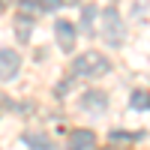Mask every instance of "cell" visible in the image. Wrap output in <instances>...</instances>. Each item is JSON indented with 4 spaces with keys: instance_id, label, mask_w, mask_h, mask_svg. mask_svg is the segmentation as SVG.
I'll list each match as a JSON object with an SVG mask.
<instances>
[{
    "instance_id": "1",
    "label": "cell",
    "mask_w": 150,
    "mask_h": 150,
    "mask_svg": "<svg viewBox=\"0 0 150 150\" xmlns=\"http://www.w3.org/2000/svg\"><path fill=\"white\" fill-rule=\"evenodd\" d=\"M111 69L108 57H102L99 51H84L72 60V72L81 75V78H96V75H105Z\"/></svg>"
},
{
    "instance_id": "2",
    "label": "cell",
    "mask_w": 150,
    "mask_h": 150,
    "mask_svg": "<svg viewBox=\"0 0 150 150\" xmlns=\"http://www.w3.org/2000/svg\"><path fill=\"white\" fill-rule=\"evenodd\" d=\"M99 18H102V39H105L108 45H120V42H123V36H126V27H123L120 12L108 6Z\"/></svg>"
},
{
    "instance_id": "3",
    "label": "cell",
    "mask_w": 150,
    "mask_h": 150,
    "mask_svg": "<svg viewBox=\"0 0 150 150\" xmlns=\"http://www.w3.org/2000/svg\"><path fill=\"white\" fill-rule=\"evenodd\" d=\"M18 69H21V57H18V51H12V48H0V81L15 78Z\"/></svg>"
},
{
    "instance_id": "4",
    "label": "cell",
    "mask_w": 150,
    "mask_h": 150,
    "mask_svg": "<svg viewBox=\"0 0 150 150\" xmlns=\"http://www.w3.org/2000/svg\"><path fill=\"white\" fill-rule=\"evenodd\" d=\"M81 108L84 111H90V114H102V111L108 108V96L102 90H87L81 96Z\"/></svg>"
},
{
    "instance_id": "5",
    "label": "cell",
    "mask_w": 150,
    "mask_h": 150,
    "mask_svg": "<svg viewBox=\"0 0 150 150\" xmlns=\"http://www.w3.org/2000/svg\"><path fill=\"white\" fill-rule=\"evenodd\" d=\"M75 24H69V21H57L54 24V33H57V42H60V48L63 51H72L75 48Z\"/></svg>"
},
{
    "instance_id": "6",
    "label": "cell",
    "mask_w": 150,
    "mask_h": 150,
    "mask_svg": "<svg viewBox=\"0 0 150 150\" xmlns=\"http://www.w3.org/2000/svg\"><path fill=\"white\" fill-rule=\"evenodd\" d=\"M69 144L72 147H81V150H90V147H96V135L90 129H75L69 135Z\"/></svg>"
},
{
    "instance_id": "7",
    "label": "cell",
    "mask_w": 150,
    "mask_h": 150,
    "mask_svg": "<svg viewBox=\"0 0 150 150\" xmlns=\"http://www.w3.org/2000/svg\"><path fill=\"white\" fill-rule=\"evenodd\" d=\"M30 33H33V18L27 15V12H21V15L15 18V36H18V42H30Z\"/></svg>"
},
{
    "instance_id": "8",
    "label": "cell",
    "mask_w": 150,
    "mask_h": 150,
    "mask_svg": "<svg viewBox=\"0 0 150 150\" xmlns=\"http://www.w3.org/2000/svg\"><path fill=\"white\" fill-rule=\"evenodd\" d=\"M21 141H24V144H30V147H39V150H48V147H51L48 135H42V132H24V135H21Z\"/></svg>"
},
{
    "instance_id": "9",
    "label": "cell",
    "mask_w": 150,
    "mask_h": 150,
    "mask_svg": "<svg viewBox=\"0 0 150 150\" xmlns=\"http://www.w3.org/2000/svg\"><path fill=\"white\" fill-rule=\"evenodd\" d=\"M99 15V12H96V6H84L81 9V24H78V27L84 30V33H93V18Z\"/></svg>"
},
{
    "instance_id": "10",
    "label": "cell",
    "mask_w": 150,
    "mask_h": 150,
    "mask_svg": "<svg viewBox=\"0 0 150 150\" xmlns=\"http://www.w3.org/2000/svg\"><path fill=\"white\" fill-rule=\"evenodd\" d=\"M132 108H138V111L150 108V93H147V90H135V93H132Z\"/></svg>"
},
{
    "instance_id": "11",
    "label": "cell",
    "mask_w": 150,
    "mask_h": 150,
    "mask_svg": "<svg viewBox=\"0 0 150 150\" xmlns=\"http://www.w3.org/2000/svg\"><path fill=\"white\" fill-rule=\"evenodd\" d=\"M135 135H129V132H111V141H132Z\"/></svg>"
},
{
    "instance_id": "12",
    "label": "cell",
    "mask_w": 150,
    "mask_h": 150,
    "mask_svg": "<svg viewBox=\"0 0 150 150\" xmlns=\"http://www.w3.org/2000/svg\"><path fill=\"white\" fill-rule=\"evenodd\" d=\"M39 6L42 9H57V6H63V3H60V0H39Z\"/></svg>"
}]
</instances>
